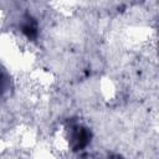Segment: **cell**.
<instances>
[{
	"label": "cell",
	"mask_w": 159,
	"mask_h": 159,
	"mask_svg": "<svg viewBox=\"0 0 159 159\" xmlns=\"http://www.w3.org/2000/svg\"><path fill=\"white\" fill-rule=\"evenodd\" d=\"M92 140L91 128L78 120H70L65 125V144L72 152L86 149Z\"/></svg>",
	"instance_id": "1"
}]
</instances>
